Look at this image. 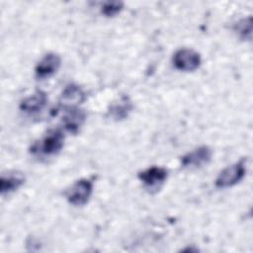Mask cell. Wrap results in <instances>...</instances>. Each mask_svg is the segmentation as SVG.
Returning <instances> with one entry per match:
<instances>
[{
	"instance_id": "cell-1",
	"label": "cell",
	"mask_w": 253,
	"mask_h": 253,
	"mask_svg": "<svg viewBox=\"0 0 253 253\" xmlns=\"http://www.w3.org/2000/svg\"><path fill=\"white\" fill-rule=\"evenodd\" d=\"M246 161V158H242L221 170L215 179V186L224 189L238 184L245 176Z\"/></svg>"
},
{
	"instance_id": "cell-3",
	"label": "cell",
	"mask_w": 253,
	"mask_h": 253,
	"mask_svg": "<svg viewBox=\"0 0 253 253\" xmlns=\"http://www.w3.org/2000/svg\"><path fill=\"white\" fill-rule=\"evenodd\" d=\"M92 191L93 183L89 179H80L72 184L66 191L65 197L69 204L73 206H83L89 201Z\"/></svg>"
},
{
	"instance_id": "cell-10",
	"label": "cell",
	"mask_w": 253,
	"mask_h": 253,
	"mask_svg": "<svg viewBox=\"0 0 253 253\" xmlns=\"http://www.w3.org/2000/svg\"><path fill=\"white\" fill-rule=\"evenodd\" d=\"M25 183V176L20 172H8L2 174L0 178L1 195L10 194L18 190Z\"/></svg>"
},
{
	"instance_id": "cell-14",
	"label": "cell",
	"mask_w": 253,
	"mask_h": 253,
	"mask_svg": "<svg viewBox=\"0 0 253 253\" xmlns=\"http://www.w3.org/2000/svg\"><path fill=\"white\" fill-rule=\"evenodd\" d=\"M124 4L119 1H109L105 2L102 6V13L107 17H113L121 12Z\"/></svg>"
},
{
	"instance_id": "cell-11",
	"label": "cell",
	"mask_w": 253,
	"mask_h": 253,
	"mask_svg": "<svg viewBox=\"0 0 253 253\" xmlns=\"http://www.w3.org/2000/svg\"><path fill=\"white\" fill-rule=\"evenodd\" d=\"M85 113L78 109L77 107L75 108H66V114L62 119L64 127L71 132H76L81 125L85 121Z\"/></svg>"
},
{
	"instance_id": "cell-5",
	"label": "cell",
	"mask_w": 253,
	"mask_h": 253,
	"mask_svg": "<svg viewBox=\"0 0 253 253\" xmlns=\"http://www.w3.org/2000/svg\"><path fill=\"white\" fill-rule=\"evenodd\" d=\"M61 58L57 53L48 52L38 62L35 68V73L38 78L43 79L53 75L59 68Z\"/></svg>"
},
{
	"instance_id": "cell-6",
	"label": "cell",
	"mask_w": 253,
	"mask_h": 253,
	"mask_svg": "<svg viewBox=\"0 0 253 253\" xmlns=\"http://www.w3.org/2000/svg\"><path fill=\"white\" fill-rule=\"evenodd\" d=\"M211 159V150L209 146H200L181 158V165L183 167H201L208 164Z\"/></svg>"
},
{
	"instance_id": "cell-12",
	"label": "cell",
	"mask_w": 253,
	"mask_h": 253,
	"mask_svg": "<svg viewBox=\"0 0 253 253\" xmlns=\"http://www.w3.org/2000/svg\"><path fill=\"white\" fill-rule=\"evenodd\" d=\"M131 109H132V104L129 98L126 96H123L110 106L109 115L117 121L123 120L128 116Z\"/></svg>"
},
{
	"instance_id": "cell-13",
	"label": "cell",
	"mask_w": 253,
	"mask_h": 253,
	"mask_svg": "<svg viewBox=\"0 0 253 253\" xmlns=\"http://www.w3.org/2000/svg\"><path fill=\"white\" fill-rule=\"evenodd\" d=\"M234 32L243 40H251L252 35V18L247 17L239 20L233 27Z\"/></svg>"
},
{
	"instance_id": "cell-4",
	"label": "cell",
	"mask_w": 253,
	"mask_h": 253,
	"mask_svg": "<svg viewBox=\"0 0 253 253\" xmlns=\"http://www.w3.org/2000/svg\"><path fill=\"white\" fill-rule=\"evenodd\" d=\"M199 52L191 48H180L173 55L174 66L182 71H194L201 65Z\"/></svg>"
},
{
	"instance_id": "cell-9",
	"label": "cell",
	"mask_w": 253,
	"mask_h": 253,
	"mask_svg": "<svg viewBox=\"0 0 253 253\" xmlns=\"http://www.w3.org/2000/svg\"><path fill=\"white\" fill-rule=\"evenodd\" d=\"M60 100L66 108H75L85 100V93L78 85L68 84L63 89Z\"/></svg>"
},
{
	"instance_id": "cell-7",
	"label": "cell",
	"mask_w": 253,
	"mask_h": 253,
	"mask_svg": "<svg viewBox=\"0 0 253 253\" xmlns=\"http://www.w3.org/2000/svg\"><path fill=\"white\" fill-rule=\"evenodd\" d=\"M168 171L164 167L160 166H151L138 174V179L142 182V184L149 188H157L167 179Z\"/></svg>"
},
{
	"instance_id": "cell-2",
	"label": "cell",
	"mask_w": 253,
	"mask_h": 253,
	"mask_svg": "<svg viewBox=\"0 0 253 253\" xmlns=\"http://www.w3.org/2000/svg\"><path fill=\"white\" fill-rule=\"evenodd\" d=\"M64 135L63 132L56 128L49 130L39 142L35 143L32 147L34 153L39 152L43 155L56 154L63 146Z\"/></svg>"
},
{
	"instance_id": "cell-8",
	"label": "cell",
	"mask_w": 253,
	"mask_h": 253,
	"mask_svg": "<svg viewBox=\"0 0 253 253\" xmlns=\"http://www.w3.org/2000/svg\"><path fill=\"white\" fill-rule=\"evenodd\" d=\"M46 94L41 90L36 91L33 95L25 98L20 103V109L27 114H36L41 112L46 105Z\"/></svg>"
}]
</instances>
